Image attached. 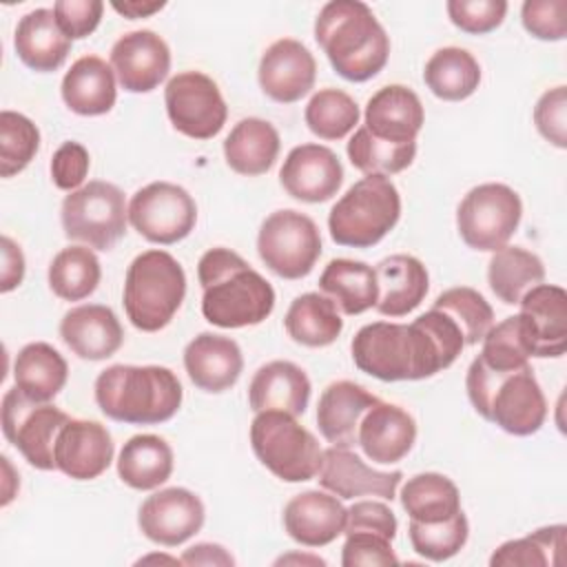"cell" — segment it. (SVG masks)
Here are the masks:
<instances>
[{
  "instance_id": "26",
  "label": "cell",
  "mask_w": 567,
  "mask_h": 567,
  "mask_svg": "<svg viewBox=\"0 0 567 567\" xmlns=\"http://www.w3.org/2000/svg\"><path fill=\"white\" fill-rule=\"evenodd\" d=\"M425 113L419 95L403 84H388L379 89L365 104V128L385 142L408 144L416 142L423 128Z\"/></svg>"
},
{
  "instance_id": "48",
  "label": "cell",
  "mask_w": 567,
  "mask_h": 567,
  "mask_svg": "<svg viewBox=\"0 0 567 567\" xmlns=\"http://www.w3.org/2000/svg\"><path fill=\"white\" fill-rule=\"evenodd\" d=\"M445 7L452 24L472 35L494 31L507 13L505 0H450Z\"/></svg>"
},
{
  "instance_id": "18",
  "label": "cell",
  "mask_w": 567,
  "mask_h": 567,
  "mask_svg": "<svg viewBox=\"0 0 567 567\" xmlns=\"http://www.w3.org/2000/svg\"><path fill=\"white\" fill-rule=\"evenodd\" d=\"M111 432L100 421L69 419L55 439V470L73 481H93L113 461Z\"/></svg>"
},
{
  "instance_id": "57",
  "label": "cell",
  "mask_w": 567,
  "mask_h": 567,
  "mask_svg": "<svg viewBox=\"0 0 567 567\" xmlns=\"http://www.w3.org/2000/svg\"><path fill=\"white\" fill-rule=\"evenodd\" d=\"M164 4H166V2H140V0H131V2H111V7H113L120 16L128 18V20L148 18V16H153L155 11L164 9Z\"/></svg>"
},
{
  "instance_id": "45",
  "label": "cell",
  "mask_w": 567,
  "mask_h": 567,
  "mask_svg": "<svg viewBox=\"0 0 567 567\" xmlns=\"http://www.w3.org/2000/svg\"><path fill=\"white\" fill-rule=\"evenodd\" d=\"M478 357L492 370H518L527 365L532 357V337L523 317L514 315L492 326L483 337Z\"/></svg>"
},
{
  "instance_id": "6",
  "label": "cell",
  "mask_w": 567,
  "mask_h": 567,
  "mask_svg": "<svg viewBox=\"0 0 567 567\" xmlns=\"http://www.w3.org/2000/svg\"><path fill=\"white\" fill-rule=\"evenodd\" d=\"M184 297L186 275L171 252L144 250L128 264L122 303L137 330L157 332L166 328Z\"/></svg>"
},
{
  "instance_id": "3",
  "label": "cell",
  "mask_w": 567,
  "mask_h": 567,
  "mask_svg": "<svg viewBox=\"0 0 567 567\" xmlns=\"http://www.w3.org/2000/svg\"><path fill=\"white\" fill-rule=\"evenodd\" d=\"M315 40L348 82L374 78L390 58V38L372 9L359 0H332L315 20Z\"/></svg>"
},
{
  "instance_id": "52",
  "label": "cell",
  "mask_w": 567,
  "mask_h": 567,
  "mask_svg": "<svg viewBox=\"0 0 567 567\" xmlns=\"http://www.w3.org/2000/svg\"><path fill=\"white\" fill-rule=\"evenodd\" d=\"M55 20L66 38L82 40L91 35L104 13V2L100 0H58L53 4Z\"/></svg>"
},
{
  "instance_id": "34",
  "label": "cell",
  "mask_w": 567,
  "mask_h": 567,
  "mask_svg": "<svg viewBox=\"0 0 567 567\" xmlns=\"http://www.w3.org/2000/svg\"><path fill=\"white\" fill-rule=\"evenodd\" d=\"M173 474V450L157 434L131 436L117 456V476L133 489L146 492L164 485Z\"/></svg>"
},
{
  "instance_id": "9",
  "label": "cell",
  "mask_w": 567,
  "mask_h": 567,
  "mask_svg": "<svg viewBox=\"0 0 567 567\" xmlns=\"http://www.w3.org/2000/svg\"><path fill=\"white\" fill-rule=\"evenodd\" d=\"M60 217L69 239L95 250H111L126 233L128 206L115 184L95 179L64 197Z\"/></svg>"
},
{
  "instance_id": "35",
  "label": "cell",
  "mask_w": 567,
  "mask_h": 567,
  "mask_svg": "<svg viewBox=\"0 0 567 567\" xmlns=\"http://www.w3.org/2000/svg\"><path fill=\"white\" fill-rule=\"evenodd\" d=\"M319 288L343 315H361L374 308L379 297L374 268L354 259L328 261L319 277Z\"/></svg>"
},
{
  "instance_id": "27",
  "label": "cell",
  "mask_w": 567,
  "mask_h": 567,
  "mask_svg": "<svg viewBox=\"0 0 567 567\" xmlns=\"http://www.w3.org/2000/svg\"><path fill=\"white\" fill-rule=\"evenodd\" d=\"M379 399L354 381L330 383L317 403V425L321 436L337 447L357 445V432L363 414Z\"/></svg>"
},
{
  "instance_id": "40",
  "label": "cell",
  "mask_w": 567,
  "mask_h": 567,
  "mask_svg": "<svg viewBox=\"0 0 567 567\" xmlns=\"http://www.w3.org/2000/svg\"><path fill=\"white\" fill-rule=\"evenodd\" d=\"M100 279V259L89 246L62 248L49 264V288L64 301L86 299L95 292Z\"/></svg>"
},
{
  "instance_id": "41",
  "label": "cell",
  "mask_w": 567,
  "mask_h": 567,
  "mask_svg": "<svg viewBox=\"0 0 567 567\" xmlns=\"http://www.w3.org/2000/svg\"><path fill=\"white\" fill-rule=\"evenodd\" d=\"M565 525L540 527L523 538L507 540L489 556L492 567H556L565 549Z\"/></svg>"
},
{
  "instance_id": "30",
  "label": "cell",
  "mask_w": 567,
  "mask_h": 567,
  "mask_svg": "<svg viewBox=\"0 0 567 567\" xmlns=\"http://www.w3.org/2000/svg\"><path fill=\"white\" fill-rule=\"evenodd\" d=\"M13 47L24 66L38 73H51L64 64L71 51V38L60 29L53 9H33L20 18Z\"/></svg>"
},
{
  "instance_id": "12",
  "label": "cell",
  "mask_w": 567,
  "mask_h": 567,
  "mask_svg": "<svg viewBox=\"0 0 567 567\" xmlns=\"http://www.w3.org/2000/svg\"><path fill=\"white\" fill-rule=\"evenodd\" d=\"M71 416L55 405L35 403L18 388L2 396V432L4 439L24 456L35 470H55V439Z\"/></svg>"
},
{
  "instance_id": "24",
  "label": "cell",
  "mask_w": 567,
  "mask_h": 567,
  "mask_svg": "<svg viewBox=\"0 0 567 567\" xmlns=\"http://www.w3.org/2000/svg\"><path fill=\"white\" fill-rule=\"evenodd\" d=\"M184 368L195 388L219 394L237 383L244 370V357L230 337L199 332L184 348Z\"/></svg>"
},
{
  "instance_id": "50",
  "label": "cell",
  "mask_w": 567,
  "mask_h": 567,
  "mask_svg": "<svg viewBox=\"0 0 567 567\" xmlns=\"http://www.w3.org/2000/svg\"><path fill=\"white\" fill-rule=\"evenodd\" d=\"M520 20L527 33L538 40L558 42L567 35V2L565 0H527L520 9Z\"/></svg>"
},
{
  "instance_id": "13",
  "label": "cell",
  "mask_w": 567,
  "mask_h": 567,
  "mask_svg": "<svg viewBox=\"0 0 567 567\" xmlns=\"http://www.w3.org/2000/svg\"><path fill=\"white\" fill-rule=\"evenodd\" d=\"M164 104L173 128L193 140L215 137L228 117L219 86L202 71L173 75L164 89Z\"/></svg>"
},
{
  "instance_id": "23",
  "label": "cell",
  "mask_w": 567,
  "mask_h": 567,
  "mask_svg": "<svg viewBox=\"0 0 567 567\" xmlns=\"http://www.w3.org/2000/svg\"><path fill=\"white\" fill-rule=\"evenodd\" d=\"M416 441V423L410 412L394 403L377 401L361 419L357 445L379 465L399 463Z\"/></svg>"
},
{
  "instance_id": "11",
  "label": "cell",
  "mask_w": 567,
  "mask_h": 567,
  "mask_svg": "<svg viewBox=\"0 0 567 567\" xmlns=\"http://www.w3.org/2000/svg\"><path fill=\"white\" fill-rule=\"evenodd\" d=\"M257 252L277 277L301 279L312 272L321 255V235L308 215L290 208L275 210L261 221Z\"/></svg>"
},
{
  "instance_id": "22",
  "label": "cell",
  "mask_w": 567,
  "mask_h": 567,
  "mask_svg": "<svg viewBox=\"0 0 567 567\" xmlns=\"http://www.w3.org/2000/svg\"><path fill=\"white\" fill-rule=\"evenodd\" d=\"M60 339L84 361L113 357L124 343V330L117 315L102 303L71 308L60 321Z\"/></svg>"
},
{
  "instance_id": "38",
  "label": "cell",
  "mask_w": 567,
  "mask_h": 567,
  "mask_svg": "<svg viewBox=\"0 0 567 567\" xmlns=\"http://www.w3.org/2000/svg\"><path fill=\"white\" fill-rule=\"evenodd\" d=\"M545 266L538 255L520 246H503L494 250L487 264V284L492 292L507 306L523 299L527 290L543 284Z\"/></svg>"
},
{
  "instance_id": "56",
  "label": "cell",
  "mask_w": 567,
  "mask_h": 567,
  "mask_svg": "<svg viewBox=\"0 0 567 567\" xmlns=\"http://www.w3.org/2000/svg\"><path fill=\"white\" fill-rule=\"evenodd\" d=\"M182 565H233L235 558L215 543H197L182 554Z\"/></svg>"
},
{
  "instance_id": "10",
  "label": "cell",
  "mask_w": 567,
  "mask_h": 567,
  "mask_svg": "<svg viewBox=\"0 0 567 567\" xmlns=\"http://www.w3.org/2000/svg\"><path fill=\"white\" fill-rule=\"evenodd\" d=\"M523 217V204L507 184H481L467 190L456 208V228L461 239L481 252H494L507 246Z\"/></svg>"
},
{
  "instance_id": "28",
  "label": "cell",
  "mask_w": 567,
  "mask_h": 567,
  "mask_svg": "<svg viewBox=\"0 0 567 567\" xmlns=\"http://www.w3.org/2000/svg\"><path fill=\"white\" fill-rule=\"evenodd\" d=\"M310 390V379L297 363L277 359L255 372L248 385V403L252 412L279 410L299 416L308 408Z\"/></svg>"
},
{
  "instance_id": "17",
  "label": "cell",
  "mask_w": 567,
  "mask_h": 567,
  "mask_svg": "<svg viewBox=\"0 0 567 567\" xmlns=\"http://www.w3.org/2000/svg\"><path fill=\"white\" fill-rule=\"evenodd\" d=\"M284 190L306 204H321L337 195L343 184V166L337 153L321 144L295 146L279 171Z\"/></svg>"
},
{
  "instance_id": "54",
  "label": "cell",
  "mask_w": 567,
  "mask_h": 567,
  "mask_svg": "<svg viewBox=\"0 0 567 567\" xmlns=\"http://www.w3.org/2000/svg\"><path fill=\"white\" fill-rule=\"evenodd\" d=\"M357 529L374 532L392 540L396 536V516L381 501H357L352 507H348L343 534Z\"/></svg>"
},
{
  "instance_id": "33",
  "label": "cell",
  "mask_w": 567,
  "mask_h": 567,
  "mask_svg": "<svg viewBox=\"0 0 567 567\" xmlns=\"http://www.w3.org/2000/svg\"><path fill=\"white\" fill-rule=\"evenodd\" d=\"M69 377L64 357L44 341L27 343L13 363L16 388L35 403H49L60 394Z\"/></svg>"
},
{
  "instance_id": "1",
  "label": "cell",
  "mask_w": 567,
  "mask_h": 567,
  "mask_svg": "<svg viewBox=\"0 0 567 567\" xmlns=\"http://www.w3.org/2000/svg\"><path fill=\"white\" fill-rule=\"evenodd\" d=\"M461 328L430 308L412 323L374 321L352 337L354 365L381 381H419L450 368L463 352Z\"/></svg>"
},
{
  "instance_id": "15",
  "label": "cell",
  "mask_w": 567,
  "mask_h": 567,
  "mask_svg": "<svg viewBox=\"0 0 567 567\" xmlns=\"http://www.w3.org/2000/svg\"><path fill=\"white\" fill-rule=\"evenodd\" d=\"M206 518L202 498L186 487H166L151 494L137 512L140 532L164 547H177L193 538Z\"/></svg>"
},
{
  "instance_id": "4",
  "label": "cell",
  "mask_w": 567,
  "mask_h": 567,
  "mask_svg": "<svg viewBox=\"0 0 567 567\" xmlns=\"http://www.w3.org/2000/svg\"><path fill=\"white\" fill-rule=\"evenodd\" d=\"M182 396L179 379L164 365L115 363L95 379V403L117 423H164L177 414Z\"/></svg>"
},
{
  "instance_id": "29",
  "label": "cell",
  "mask_w": 567,
  "mask_h": 567,
  "mask_svg": "<svg viewBox=\"0 0 567 567\" xmlns=\"http://www.w3.org/2000/svg\"><path fill=\"white\" fill-rule=\"evenodd\" d=\"M374 272L379 286L374 308L385 317H405L427 295V270L412 255H390L377 264Z\"/></svg>"
},
{
  "instance_id": "25",
  "label": "cell",
  "mask_w": 567,
  "mask_h": 567,
  "mask_svg": "<svg viewBox=\"0 0 567 567\" xmlns=\"http://www.w3.org/2000/svg\"><path fill=\"white\" fill-rule=\"evenodd\" d=\"M348 509L334 494L308 489L292 496L284 507V529L306 547L330 545L343 534Z\"/></svg>"
},
{
  "instance_id": "53",
  "label": "cell",
  "mask_w": 567,
  "mask_h": 567,
  "mask_svg": "<svg viewBox=\"0 0 567 567\" xmlns=\"http://www.w3.org/2000/svg\"><path fill=\"white\" fill-rule=\"evenodd\" d=\"M91 157L80 142H64L51 157V179L60 190H78L89 175Z\"/></svg>"
},
{
  "instance_id": "44",
  "label": "cell",
  "mask_w": 567,
  "mask_h": 567,
  "mask_svg": "<svg viewBox=\"0 0 567 567\" xmlns=\"http://www.w3.org/2000/svg\"><path fill=\"white\" fill-rule=\"evenodd\" d=\"M432 308L445 312L461 328L465 346L483 341L487 330L494 326L492 306L478 290L470 286H456L441 292Z\"/></svg>"
},
{
  "instance_id": "39",
  "label": "cell",
  "mask_w": 567,
  "mask_h": 567,
  "mask_svg": "<svg viewBox=\"0 0 567 567\" xmlns=\"http://www.w3.org/2000/svg\"><path fill=\"white\" fill-rule=\"evenodd\" d=\"M401 505L410 520L441 523L461 509V494L452 478L439 472H421L401 487Z\"/></svg>"
},
{
  "instance_id": "19",
  "label": "cell",
  "mask_w": 567,
  "mask_h": 567,
  "mask_svg": "<svg viewBox=\"0 0 567 567\" xmlns=\"http://www.w3.org/2000/svg\"><path fill=\"white\" fill-rule=\"evenodd\" d=\"M257 75L261 91L270 100L292 104L315 86L317 62L306 44L295 38H281L264 51Z\"/></svg>"
},
{
  "instance_id": "47",
  "label": "cell",
  "mask_w": 567,
  "mask_h": 567,
  "mask_svg": "<svg viewBox=\"0 0 567 567\" xmlns=\"http://www.w3.org/2000/svg\"><path fill=\"white\" fill-rule=\"evenodd\" d=\"M40 148L38 126L22 113H0V175L13 177L22 173Z\"/></svg>"
},
{
  "instance_id": "42",
  "label": "cell",
  "mask_w": 567,
  "mask_h": 567,
  "mask_svg": "<svg viewBox=\"0 0 567 567\" xmlns=\"http://www.w3.org/2000/svg\"><path fill=\"white\" fill-rule=\"evenodd\" d=\"M416 155V142L392 144L374 137L365 126H359L348 142V159L365 175H394L405 171Z\"/></svg>"
},
{
  "instance_id": "37",
  "label": "cell",
  "mask_w": 567,
  "mask_h": 567,
  "mask_svg": "<svg viewBox=\"0 0 567 567\" xmlns=\"http://www.w3.org/2000/svg\"><path fill=\"white\" fill-rule=\"evenodd\" d=\"M423 82L439 100L461 102L478 89L481 66L470 51L461 47H443L425 62Z\"/></svg>"
},
{
  "instance_id": "5",
  "label": "cell",
  "mask_w": 567,
  "mask_h": 567,
  "mask_svg": "<svg viewBox=\"0 0 567 567\" xmlns=\"http://www.w3.org/2000/svg\"><path fill=\"white\" fill-rule=\"evenodd\" d=\"M465 390L474 410L507 434L529 436L547 419V401L529 363L518 370H492L476 357L467 368Z\"/></svg>"
},
{
  "instance_id": "21",
  "label": "cell",
  "mask_w": 567,
  "mask_h": 567,
  "mask_svg": "<svg viewBox=\"0 0 567 567\" xmlns=\"http://www.w3.org/2000/svg\"><path fill=\"white\" fill-rule=\"evenodd\" d=\"M532 337V357H563L567 348V292L554 284H538L518 301Z\"/></svg>"
},
{
  "instance_id": "49",
  "label": "cell",
  "mask_w": 567,
  "mask_h": 567,
  "mask_svg": "<svg viewBox=\"0 0 567 567\" xmlns=\"http://www.w3.org/2000/svg\"><path fill=\"white\" fill-rule=\"evenodd\" d=\"M399 558L392 551V540L374 534V532H346V543L341 547V565L343 567H361V565H396Z\"/></svg>"
},
{
  "instance_id": "16",
  "label": "cell",
  "mask_w": 567,
  "mask_h": 567,
  "mask_svg": "<svg viewBox=\"0 0 567 567\" xmlns=\"http://www.w3.org/2000/svg\"><path fill=\"white\" fill-rule=\"evenodd\" d=\"M111 69L128 93L157 89L171 71V49L151 29L124 33L111 49Z\"/></svg>"
},
{
  "instance_id": "7",
  "label": "cell",
  "mask_w": 567,
  "mask_h": 567,
  "mask_svg": "<svg viewBox=\"0 0 567 567\" xmlns=\"http://www.w3.org/2000/svg\"><path fill=\"white\" fill-rule=\"evenodd\" d=\"M401 217V197L385 175H365L330 208L328 230L334 244L370 248L379 244Z\"/></svg>"
},
{
  "instance_id": "32",
  "label": "cell",
  "mask_w": 567,
  "mask_h": 567,
  "mask_svg": "<svg viewBox=\"0 0 567 567\" xmlns=\"http://www.w3.org/2000/svg\"><path fill=\"white\" fill-rule=\"evenodd\" d=\"M279 146V133L270 122L261 117H244L226 135L224 157L235 173L257 177L272 168Z\"/></svg>"
},
{
  "instance_id": "14",
  "label": "cell",
  "mask_w": 567,
  "mask_h": 567,
  "mask_svg": "<svg viewBox=\"0 0 567 567\" xmlns=\"http://www.w3.org/2000/svg\"><path fill=\"white\" fill-rule=\"evenodd\" d=\"M131 226L153 244H177L190 235L197 221L195 199L171 182H153L128 202Z\"/></svg>"
},
{
  "instance_id": "36",
  "label": "cell",
  "mask_w": 567,
  "mask_h": 567,
  "mask_svg": "<svg viewBox=\"0 0 567 567\" xmlns=\"http://www.w3.org/2000/svg\"><path fill=\"white\" fill-rule=\"evenodd\" d=\"M284 326L295 343L306 348H326L339 339L343 319L330 297L306 292L290 303Z\"/></svg>"
},
{
  "instance_id": "55",
  "label": "cell",
  "mask_w": 567,
  "mask_h": 567,
  "mask_svg": "<svg viewBox=\"0 0 567 567\" xmlns=\"http://www.w3.org/2000/svg\"><path fill=\"white\" fill-rule=\"evenodd\" d=\"M0 244H2V279H0V290L2 292H11L24 279V255H22L20 246L13 239H9V237H2Z\"/></svg>"
},
{
  "instance_id": "43",
  "label": "cell",
  "mask_w": 567,
  "mask_h": 567,
  "mask_svg": "<svg viewBox=\"0 0 567 567\" xmlns=\"http://www.w3.org/2000/svg\"><path fill=\"white\" fill-rule=\"evenodd\" d=\"M306 124L321 140H341L359 124V104L341 89H321L306 104Z\"/></svg>"
},
{
  "instance_id": "8",
  "label": "cell",
  "mask_w": 567,
  "mask_h": 567,
  "mask_svg": "<svg viewBox=\"0 0 567 567\" xmlns=\"http://www.w3.org/2000/svg\"><path fill=\"white\" fill-rule=\"evenodd\" d=\"M250 445L261 465L286 483H303L319 474L323 450L288 412H257L250 423Z\"/></svg>"
},
{
  "instance_id": "51",
  "label": "cell",
  "mask_w": 567,
  "mask_h": 567,
  "mask_svg": "<svg viewBox=\"0 0 567 567\" xmlns=\"http://www.w3.org/2000/svg\"><path fill=\"white\" fill-rule=\"evenodd\" d=\"M534 124L547 142L558 148L567 146V89L563 84L538 97L534 106Z\"/></svg>"
},
{
  "instance_id": "46",
  "label": "cell",
  "mask_w": 567,
  "mask_h": 567,
  "mask_svg": "<svg viewBox=\"0 0 567 567\" xmlns=\"http://www.w3.org/2000/svg\"><path fill=\"white\" fill-rule=\"evenodd\" d=\"M408 536H410L412 549L419 556H423L432 563H443V560L456 556L465 547L467 536H470V525H467L463 509H458L452 518L441 520V523L410 520Z\"/></svg>"
},
{
  "instance_id": "31",
  "label": "cell",
  "mask_w": 567,
  "mask_h": 567,
  "mask_svg": "<svg viewBox=\"0 0 567 567\" xmlns=\"http://www.w3.org/2000/svg\"><path fill=\"white\" fill-rule=\"evenodd\" d=\"M62 100L78 115H104L115 106V73L97 55L78 58L62 78Z\"/></svg>"
},
{
  "instance_id": "20",
  "label": "cell",
  "mask_w": 567,
  "mask_h": 567,
  "mask_svg": "<svg viewBox=\"0 0 567 567\" xmlns=\"http://www.w3.org/2000/svg\"><path fill=\"white\" fill-rule=\"evenodd\" d=\"M403 474L399 470L381 472L370 467L357 452L350 447L330 445L323 450L319 467V485L339 498L357 496H379L392 501Z\"/></svg>"
},
{
  "instance_id": "2",
  "label": "cell",
  "mask_w": 567,
  "mask_h": 567,
  "mask_svg": "<svg viewBox=\"0 0 567 567\" xmlns=\"http://www.w3.org/2000/svg\"><path fill=\"white\" fill-rule=\"evenodd\" d=\"M202 315L217 328L257 326L275 308L272 286L230 248H210L199 257Z\"/></svg>"
}]
</instances>
